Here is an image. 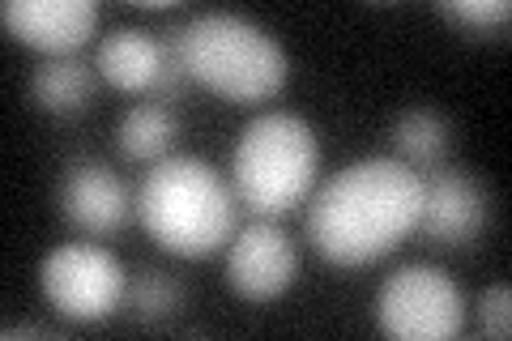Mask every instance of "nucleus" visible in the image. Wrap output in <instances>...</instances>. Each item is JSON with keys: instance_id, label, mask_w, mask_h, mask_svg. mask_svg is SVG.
I'll use <instances>...</instances> for the list:
<instances>
[{"instance_id": "9b49d317", "label": "nucleus", "mask_w": 512, "mask_h": 341, "mask_svg": "<svg viewBox=\"0 0 512 341\" xmlns=\"http://www.w3.org/2000/svg\"><path fill=\"white\" fill-rule=\"evenodd\" d=\"M167 47L158 43L150 30L141 26H116L94 52V69L107 86H116L124 94H146L158 90V81L167 73Z\"/></svg>"}, {"instance_id": "7ed1b4c3", "label": "nucleus", "mask_w": 512, "mask_h": 341, "mask_svg": "<svg viewBox=\"0 0 512 341\" xmlns=\"http://www.w3.org/2000/svg\"><path fill=\"white\" fill-rule=\"evenodd\" d=\"M171 47L192 81H201L205 90L231 103L274 99L291 77L282 43L265 26L235 18V13H201V18L175 26Z\"/></svg>"}, {"instance_id": "0eeeda50", "label": "nucleus", "mask_w": 512, "mask_h": 341, "mask_svg": "<svg viewBox=\"0 0 512 341\" xmlns=\"http://www.w3.org/2000/svg\"><path fill=\"white\" fill-rule=\"evenodd\" d=\"M299 278V252L278 222H252L231 235L227 248V282L239 299L269 303L286 295Z\"/></svg>"}, {"instance_id": "20e7f679", "label": "nucleus", "mask_w": 512, "mask_h": 341, "mask_svg": "<svg viewBox=\"0 0 512 341\" xmlns=\"http://www.w3.org/2000/svg\"><path fill=\"white\" fill-rule=\"evenodd\" d=\"M320 171V141L295 111H265L235 141L231 188L256 218H282L308 201Z\"/></svg>"}, {"instance_id": "9d476101", "label": "nucleus", "mask_w": 512, "mask_h": 341, "mask_svg": "<svg viewBox=\"0 0 512 341\" xmlns=\"http://www.w3.org/2000/svg\"><path fill=\"white\" fill-rule=\"evenodd\" d=\"M0 22L13 39L39 47L47 56H69L94 35L99 5L94 0H5Z\"/></svg>"}, {"instance_id": "f257e3e1", "label": "nucleus", "mask_w": 512, "mask_h": 341, "mask_svg": "<svg viewBox=\"0 0 512 341\" xmlns=\"http://www.w3.org/2000/svg\"><path fill=\"white\" fill-rule=\"evenodd\" d=\"M423 214V175L402 158H363L312 192L308 239L333 265H372L389 256Z\"/></svg>"}, {"instance_id": "dca6fc26", "label": "nucleus", "mask_w": 512, "mask_h": 341, "mask_svg": "<svg viewBox=\"0 0 512 341\" xmlns=\"http://www.w3.org/2000/svg\"><path fill=\"white\" fill-rule=\"evenodd\" d=\"M440 13L453 26H466L474 35H483V30H495L512 18V5L508 0H444Z\"/></svg>"}, {"instance_id": "39448f33", "label": "nucleus", "mask_w": 512, "mask_h": 341, "mask_svg": "<svg viewBox=\"0 0 512 341\" xmlns=\"http://www.w3.org/2000/svg\"><path fill=\"white\" fill-rule=\"evenodd\" d=\"M376 324L397 341H448L466 329V295L436 265H402L376 295Z\"/></svg>"}, {"instance_id": "1a4fd4ad", "label": "nucleus", "mask_w": 512, "mask_h": 341, "mask_svg": "<svg viewBox=\"0 0 512 341\" xmlns=\"http://www.w3.org/2000/svg\"><path fill=\"white\" fill-rule=\"evenodd\" d=\"M137 201L128 197V184L120 171H111L107 162H73L60 180V214L82 235H116L128 222Z\"/></svg>"}, {"instance_id": "f03ea898", "label": "nucleus", "mask_w": 512, "mask_h": 341, "mask_svg": "<svg viewBox=\"0 0 512 341\" xmlns=\"http://www.w3.org/2000/svg\"><path fill=\"white\" fill-rule=\"evenodd\" d=\"M137 214L163 252L205 256L235 235L239 197L210 162L188 158V154H167L141 180Z\"/></svg>"}, {"instance_id": "4468645a", "label": "nucleus", "mask_w": 512, "mask_h": 341, "mask_svg": "<svg viewBox=\"0 0 512 341\" xmlns=\"http://www.w3.org/2000/svg\"><path fill=\"white\" fill-rule=\"evenodd\" d=\"M393 150L397 158L406 162L414 171H431L440 167V158L448 150V124L444 116H436L431 107H410L402 116L393 120Z\"/></svg>"}, {"instance_id": "f8f14e48", "label": "nucleus", "mask_w": 512, "mask_h": 341, "mask_svg": "<svg viewBox=\"0 0 512 341\" xmlns=\"http://www.w3.org/2000/svg\"><path fill=\"white\" fill-rule=\"evenodd\" d=\"M94 73L99 69L77 56H52L30 73V94L52 116H73L94 99Z\"/></svg>"}, {"instance_id": "ddd939ff", "label": "nucleus", "mask_w": 512, "mask_h": 341, "mask_svg": "<svg viewBox=\"0 0 512 341\" xmlns=\"http://www.w3.org/2000/svg\"><path fill=\"white\" fill-rule=\"evenodd\" d=\"M175 133H180V124H175V116L163 103H137L120 120L116 145H120V154L133 162H163L167 150L175 145Z\"/></svg>"}, {"instance_id": "2eb2a0df", "label": "nucleus", "mask_w": 512, "mask_h": 341, "mask_svg": "<svg viewBox=\"0 0 512 341\" xmlns=\"http://www.w3.org/2000/svg\"><path fill=\"white\" fill-rule=\"evenodd\" d=\"M124 299H128V312L137 320H167L175 307H180V282L167 278V273H158V269H146L128 282Z\"/></svg>"}, {"instance_id": "6e6552de", "label": "nucleus", "mask_w": 512, "mask_h": 341, "mask_svg": "<svg viewBox=\"0 0 512 341\" xmlns=\"http://www.w3.org/2000/svg\"><path fill=\"white\" fill-rule=\"evenodd\" d=\"M487 222V197L474 184V175L457 167H431L423 180V214L419 231L440 243V248H470L483 235Z\"/></svg>"}, {"instance_id": "423d86ee", "label": "nucleus", "mask_w": 512, "mask_h": 341, "mask_svg": "<svg viewBox=\"0 0 512 341\" xmlns=\"http://www.w3.org/2000/svg\"><path fill=\"white\" fill-rule=\"evenodd\" d=\"M39 286L52 312L77 324L107 320L120 307L128 278L124 265L99 243H60L43 256L39 265Z\"/></svg>"}, {"instance_id": "f3484780", "label": "nucleus", "mask_w": 512, "mask_h": 341, "mask_svg": "<svg viewBox=\"0 0 512 341\" xmlns=\"http://www.w3.org/2000/svg\"><path fill=\"white\" fill-rule=\"evenodd\" d=\"M478 316H483V333L495 337V341H504L512 337V286L500 282V286H491L483 303H478Z\"/></svg>"}]
</instances>
